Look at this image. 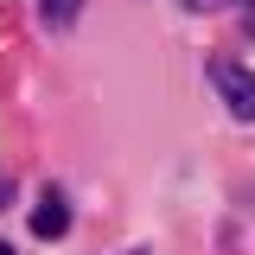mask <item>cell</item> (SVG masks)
Wrapping results in <instances>:
<instances>
[{"mask_svg":"<svg viewBox=\"0 0 255 255\" xmlns=\"http://www.w3.org/2000/svg\"><path fill=\"white\" fill-rule=\"evenodd\" d=\"M211 83H217V96L230 102V115H236V122H255V77L243 70V64L211 58Z\"/></svg>","mask_w":255,"mask_h":255,"instance_id":"1","label":"cell"},{"mask_svg":"<svg viewBox=\"0 0 255 255\" xmlns=\"http://www.w3.org/2000/svg\"><path fill=\"white\" fill-rule=\"evenodd\" d=\"M32 230H38L45 243H58L64 230H70V198H64L58 185H45V191H38V211H32Z\"/></svg>","mask_w":255,"mask_h":255,"instance_id":"2","label":"cell"},{"mask_svg":"<svg viewBox=\"0 0 255 255\" xmlns=\"http://www.w3.org/2000/svg\"><path fill=\"white\" fill-rule=\"evenodd\" d=\"M77 13H83V0H38V19L51 32H64V26H77Z\"/></svg>","mask_w":255,"mask_h":255,"instance_id":"3","label":"cell"},{"mask_svg":"<svg viewBox=\"0 0 255 255\" xmlns=\"http://www.w3.org/2000/svg\"><path fill=\"white\" fill-rule=\"evenodd\" d=\"M191 13H217V6H230V0H185Z\"/></svg>","mask_w":255,"mask_h":255,"instance_id":"4","label":"cell"},{"mask_svg":"<svg viewBox=\"0 0 255 255\" xmlns=\"http://www.w3.org/2000/svg\"><path fill=\"white\" fill-rule=\"evenodd\" d=\"M6 204H13V185H6V179H0V211H6Z\"/></svg>","mask_w":255,"mask_h":255,"instance_id":"5","label":"cell"},{"mask_svg":"<svg viewBox=\"0 0 255 255\" xmlns=\"http://www.w3.org/2000/svg\"><path fill=\"white\" fill-rule=\"evenodd\" d=\"M0 255H13V249H6V243H0Z\"/></svg>","mask_w":255,"mask_h":255,"instance_id":"6","label":"cell"}]
</instances>
